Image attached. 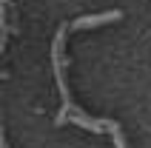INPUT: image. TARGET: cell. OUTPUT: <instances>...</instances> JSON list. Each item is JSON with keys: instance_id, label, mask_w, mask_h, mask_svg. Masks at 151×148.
<instances>
[{"instance_id": "6da1fadb", "label": "cell", "mask_w": 151, "mask_h": 148, "mask_svg": "<svg viewBox=\"0 0 151 148\" xmlns=\"http://www.w3.org/2000/svg\"><path fill=\"white\" fill-rule=\"evenodd\" d=\"M123 11H103V14H91V17H77L71 29H94V26H106V23H114L120 20Z\"/></svg>"}, {"instance_id": "7a4b0ae2", "label": "cell", "mask_w": 151, "mask_h": 148, "mask_svg": "<svg viewBox=\"0 0 151 148\" xmlns=\"http://www.w3.org/2000/svg\"><path fill=\"white\" fill-rule=\"evenodd\" d=\"M83 125L88 128V131H103V128H106V120H94V117H88ZM109 131L114 134V142H117V148H128L126 140H123V134H120V125H117V123H109Z\"/></svg>"}]
</instances>
